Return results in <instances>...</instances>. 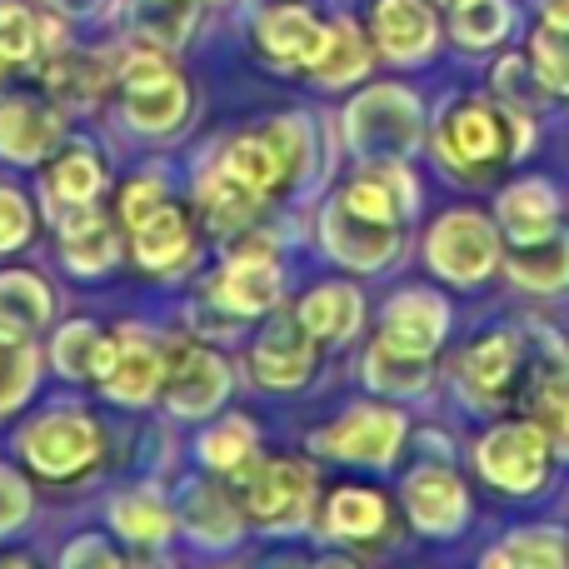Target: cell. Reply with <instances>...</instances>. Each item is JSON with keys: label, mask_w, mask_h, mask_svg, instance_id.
Wrapping results in <instances>:
<instances>
[{"label": "cell", "mask_w": 569, "mask_h": 569, "mask_svg": "<svg viewBox=\"0 0 569 569\" xmlns=\"http://www.w3.org/2000/svg\"><path fill=\"white\" fill-rule=\"evenodd\" d=\"M425 260L450 284H480L500 266V226L480 210H450L425 236Z\"/></svg>", "instance_id": "8992f818"}, {"label": "cell", "mask_w": 569, "mask_h": 569, "mask_svg": "<svg viewBox=\"0 0 569 569\" xmlns=\"http://www.w3.org/2000/svg\"><path fill=\"white\" fill-rule=\"evenodd\" d=\"M525 420L540 425V435L550 440V455L569 460V380H555L545 390L525 395Z\"/></svg>", "instance_id": "60d3db41"}, {"label": "cell", "mask_w": 569, "mask_h": 569, "mask_svg": "<svg viewBox=\"0 0 569 569\" xmlns=\"http://www.w3.org/2000/svg\"><path fill=\"white\" fill-rule=\"evenodd\" d=\"M110 360H116V335H106L90 320L60 325V335L50 340V365L76 385H100L110 375Z\"/></svg>", "instance_id": "4316f807"}, {"label": "cell", "mask_w": 569, "mask_h": 569, "mask_svg": "<svg viewBox=\"0 0 569 569\" xmlns=\"http://www.w3.org/2000/svg\"><path fill=\"white\" fill-rule=\"evenodd\" d=\"M460 385L475 405L520 400V390H525V345H520V335L515 330L480 335L460 360Z\"/></svg>", "instance_id": "7c38bea8"}, {"label": "cell", "mask_w": 569, "mask_h": 569, "mask_svg": "<svg viewBox=\"0 0 569 569\" xmlns=\"http://www.w3.org/2000/svg\"><path fill=\"white\" fill-rule=\"evenodd\" d=\"M20 460L46 480H80L106 460V430L90 410H46L20 430Z\"/></svg>", "instance_id": "277c9868"}, {"label": "cell", "mask_w": 569, "mask_h": 569, "mask_svg": "<svg viewBox=\"0 0 569 569\" xmlns=\"http://www.w3.org/2000/svg\"><path fill=\"white\" fill-rule=\"evenodd\" d=\"M345 136L365 160H405L425 136L420 100L405 86H370L345 110Z\"/></svg>", "instance_id": "5b68a950"}, {"label": "cell", "mask_w": 569, "mask_h": 569, "mask_svg": "<svg viewBox=\"0 0 569 569\" xmlns=\"http://www.w3.org/2000/svg\"><path fill=\"white\" fill-rule=\"evenodd\" d=\"M30 230H36V216H30L26 196L16 186H0V256H16L30 240Z\"/></svg>", "instance_id": "7dc6e473"}, {"label": "cell", "mask_w": 569, "mask_h": 569, "mask_svg": "<svg viewBox=\"0 0 569 569\" xmlns=\"http://www.w3.org/2000/svg\"><path fill=\"white\" fill-rule=\"evenodd\" d=\"M270 146L280 156V170H284V190H295L305 176H310V160H315V136H310V120L305 116H280L266 126Z\"/></svg>", "instance_id": "ab89813d"}, {"label": "cell", "mask_w": 569, "mask_h": 569, "mask_svg": "<svg viewBox=\"0 0 569 569\" xmlns=\"http://www.w3.org/2000/svg\"><path fill=\"white\" fill-rule=\"evenodd\" d=\"M400 445H405V415L385 410V405H355L330 430L310 435L315 455L340 460V465H370V470H385L400 455Z\"/></svg>", "instance_id": "9c48e42d"}, {"label": "cell", "mask_w": 569, "mask_h": 569, "mask_svg": "<svg viewBox=\"0 0 569 569\" xmlns=\"http://www.w3.org/2000/svg\"><path fill=\"white\" fill-rule=\"evenodd\" d=\"M60 569H126L116 555V545L100 540V535H80L66 555H60Z\"/></svg>", "instance_id": "681fc988"}, {"label": "cell", "mask_w": 569, "mask_h": 569, "mask_svg": "<svg viewBox=\"0 0 569 569\" xmlns=\"http://www.w3.org/2000/svg\"><path fill=\"white\" fill-rule=\"evenodd\" d=\"M310 569H360L355 560H345V555H325L320 565H310Z\"/></svg>", "instance_id": "f5cc1de1"}, {"label": "cell", "mask_w": 569, "mask_h": 569, "mask_svg": "<svg viewBox=\"0 0 569 569\" xmlns=\"http://www.w3.org/2000/svg\"><path fill=\"white\" fill-rule=\"evenodd\" d=\"M30 515V485L20 480L10 465H0V535L20 530Z\"/></svg>", "instance_id": "c3c4849f"}, {"label": "cell", "mask_w": 569, "mask_h": 569, "mask_svg": "<svg viewBox=\"0 0 569 569\" xmlns=\"http://www.w3.org/2000/svg\"><path fill=\"white\" fill-rule=\"evenodd\" d=\"M126 569H166V565H156V560H136V565H126Z\"/></svg>", "instance_id": "9f6ffc18"}, {"label": "cell", "mask_w": 569, "mask_h": 569, "mask_svg": "<svg viewBox=\"0 0 569 569\" xmlns=\"http://www.w3.org/2000/svg\"><path fill=\"white\" fill-rule=\"evenodd\" d=\"M450 30L460 46L470 50H485L510 30V6L505 0H455L450 10Z\"/></svg>", "instance_id": "f35d334b"}, {"label": "cell", "mask_w": 569, "mask_h": 569, "mask_svg": "<svg viewBox=\"0 0 569 569\" xmlns=\"http://www.w3.org/2000/svg\"><path fill=\"white\" fill-rule=\"evenodd\" d=\"M166 385V340L146 330H120L116 335V360L110 375L100 380V390L116 405H150Z\"/></svg>", "instance_id": "5bb4252c"}, {"label": "cell", "mask_w": 569, "mask_h": 569, "mask_svg": "<svg viewBox=\"0 0 569 569\" xmlns=\"http://www.w3.org/2000/svg\"><path fill=\"white\" fill-rule=\"evenodd\" d=\"M56 315V290L30 270H0V330L36 340Z\"/></svg>", "instance_id": "f1b7e54d"}, {"label": "cell", "mask_w": 569, "mask_h": 569, "mask_svg": "<svg viewBox=\"0 0 569 569\" xmlns=\"http://www.w3.org/2000/svg\"><path fill=\"white\" fill-rule=\"evenodd\" d=\"M405 515H410V525L420 535L450 540L470 520V490H465V480L450 465H420L405 480Z\"/></svg>", "instance_id": "8fae6325"}, {"label": "cell", "mask_w": 569, "mask_h": 569, "mask_svg": "<svg viewBox=\"0 0 569 569\" xmlns=\"http://www.w3.org/2000/svg\"><path fill=\"white\" fill-rule=\"evenodd\" d=\"M60 146V116L36 96L0 100V156L10 166H40Z\"/></svg>", "instance_id": "d6986e66"}, {"label": "cell", "mask_w": 569, "mask_h": 569, "mask_svg": "<svg viewBox=\"0 0 569 569\" xmlns=\"http://www.w3.org/2000/svg\"><path fill=\"white\" fill-rule=\"evenodd\" d=\"M36 375H40V355L26 335H6L0 330V420L16 415L20 405L30 400L36 390Z\"/></svg>", "instance_id": "8d00e7d4"}, {"label": "cell", "mask_w": 569, "mask_h": 569, "mask_svg": "<svg viewBox=\"0 0 569 569\" xmlns=\"http://www.w3.org/2000/svg\"><path fill=\"white\" fill-rule=\"evenodd\" d=\"M545 26L569 30V0H545Z\"/></svg>", "instance_id": "f907efd6"}, {"label": "cell", "mask_w": 569, "mask_h": 569, "mask_svg": "<svg viewBox=\"0 0 569 569\" xmlns=\"http://www.w3.org/2000/svg\"><path fill=\"white\" fill-rule=\"evenodd\" d=\"M295 320L310 330L315 345H345V340H355V335H360L365 300H360V290H355V284L325 280V284H315V290L300 300Z\"/></svg>", "instance_id": "7402d4cb"}, {"label": "cell", "mask_w": 569, "mask_h": 569, "mask_svg": "<svg viewBox=\"0 0 569 569\" xmlns=\"http://www.w3.org/2000/svg\"><path fill=\"white\" fill-rule=\"evenodd\" d=\"M160 206H170V200H166V186H160L156 176L126 180V186H120V206H116V216H120V226H126V236L140 226V220L156 216Z\"/></svg>", "instance_id": "bcb514c9"}, {"label": "cell", "mask_w": 569, "mask_h": 569, "mask_svg": "<svg viewBox=\"0 0 569 569\" xmlns=\"http://www.w3.org/2000/svg\"><path fill=\"white\" fill-rule=\"evenodd\" d=\"M206 295H216L226 310L256 320V315H270L280 305L284 270L276 266V256H246V250H230V260L220 266V276L210 280Z\"/></svg>", "instance_id": "9a60e30c"}, {"label": "cell", "mask_w": 569, "mask_h": 569, "mask_svg": "<svg viewBox=\"0 0 569 569\" xmlns=\"http://www.w3.org/2000/svg\"><path fill=\"white\" fill-rule=\"evenodd\" d=\"M450 6H455V0H450Z\"/></svg>", "instance_id": "6f0895ef"}, {"label": "cell", "mask_w": 569, "mask_h": 569, "mask_svg": "<svg viewBox=\"0 0 569 569\" xmlns=\"http://www.w3.org/2000/svg\"><path fill=\"white\" fill-rule=\"evenodd\" d=\"M505 270H510V280L520 284V290L565 295L569 290V230H555V236L530 240V246H515Z\"/></svg>", "instance_id": "f546056e"}, {"label": "cell", "mask_w": 569, "mask_h": 569, "mask_svg": "<svg viewBox=\"0 0 569 569\" xmlns=\"http://www.w3.org/2000/svg\"><path fill=\"white\" fill-rule=\"evenodd\" d=\"M505 550L515 555L520 569H569V535L550 530V525H535L505 540Z\"/></svg>", "instance_id": "7bdbcfd3"}, {"label": "cell", "mask_w": 569, "mask_h": 569, "mask_svg": "<svg viewBox=\"0 0 569 569\" xmlns=\"http://www.w3.org/2000/svg\"><path fill=\"white\" fill-rule=\"evenodd\" d=\"M66 10H86V6H96V0H60Z\"/></svg>", "instance_id": "11a10c76"}, {"label": "cell", "mask_w": 569, "mask_h": 569, "mask_svg": "<svg viewBox=\"0 0 569 569\" xmlns=\"http://www.w3.org/2000/svg\"><path fill=\"white\" fill-rule=\"evenodd\" d=\"M365 385H370L375 395H390V400H410V395H425L435 380V365L430 355H415L405 350V345L395 340H370V350H365V365H360Z\"/></svg>", "instance_id": "484cf974"}, {"label": "cell", "mask_w": 569, "mask_h": 569, "mask_svg": "<svg viewBox=\"0 0 569 569\" xmlns=\"http://www.w3.org/2000/svg\"><path fill=\"white\" fill-rule=\"evenodd\" d=\"M166 410L176 420H206L230 395V365L200 340H166Z\"/></svg>", "instance_id": "ba28073f"}, {"label": "cell", "mask_w": 569, "mask_h": 569, "mask_svg": "<svg viewBox=\"0 0 569 569\" xmlns=\"http://www.w3.org/2000/svg\"><path fill=\"white\" fill-rule=\"evenodd\" d=\"M315 350L320 345L310 340V330L295 315H284V320H270L260 330L256 350H250V375L266 390H300L315 375Z\"/></svg>", "instance_id": "4fadbf2b"}, {"label": "cell", "mask_w": 569, "mask_h": 569, "mask_svg": "<svg viewBox=\"0 0 569 569\" xmlns=\"http://www.w3.org/2000/svg\"><path fill=\"white\" fill-rule=\"evenodd\" d=\"M550 440L535 420H505L475 440V470L505 495H535L550 475Z\"/></svg>", "instance_id": "52a82bcc"}, {"label": "cell", "mask_w": 569, "mask_h": 569, "mask_svg": "<svg viewBox=\"0 0 569 569\" xmlns=\"http://www.w3.org/2000/svg\"><path fill=\"white\" fill-rule=\"evenodd\" d=\"M0 569H36L26 560V555H6V560H0Z\"/></svg>", "instance_id": "db71d44e"}, {"label": "cell", "mask_w": 569, "mask_h": 569, "mask_svg": "<svg viewBox=\"0 0 569 569\" xmlns=\"http://www.w3.org/2000/svg\"><path fill=\"white\" fill-rule=\"evenodd\" d=\"M365 70H370V46H365L360 26H350V20H335L310 76L320 80V86H355Z\"/></svg>", "instance_id": "e575fe53"}, {"label": "cell", "mask_w": 569, "mask_h": 569, "mask_svg": "<svg viewBox=\"0 0 569 569\" xmlns=\"http://www.w3.org/2000/svg\"><path fill=\"white\" fill-rule=\"evenodd\" d=\"M320 246L335 266L355 270V276H380V270L400 256L405 236H400V226H375V220L355 216V210L335 196V200H325V210H320Z\"/></svg>", "instance_id": "30bf717a"}, {"label": "cell", "mask_w": 569, "mask_h": 569, "mask_svg": "<svg viewBox=\"0 0 569 569\" xmlns=\"http://www.w3.org/2000/svg\"><path fill=\"white\" fill-rule=\"evenodd\" d=\"M240 520H246L240 500H236V495H226L220 485H200V490H190L186 510H180V525H186V535L196 545H210V550H226V545H236Z\"/></svg>", "instance_id": "1f68e13d"}, {"label": "cell", "mask_w": 569, "mask_h": 569, "mask_svg": "<svg viewBox=\"0 0 569 569\" xmlns=\"http://www.w3.org/2000/svg\"><path fill=\"white\" fill-rule=\"evenodd\" d=\"M36 46H40L36 16H30L26 6H16V0H0V76L30 66Z\"/></svg>", "instance_id": "b9f144b4"}, {"label": "cell", "mask_w": 569, "mask_h": 569, "mask_svg": "<svg viewBox=\"0 0 569 569\" xmlns=\"http://www.w3.org/2000/svg\"><path fill=\"white\" fill-rule=\"evenodd\" d=\"M110 525H116V535L126 545H136V550H160V545L170 540V530H176V515L150 490H130V495H116Z\"/></svg>", "instance_id": "d6a6232c"}, {"label": "cell", "mask_w": 569, "mask_h": 569, "mask_svg": "<svg viewBox=\"0 0 569 569\" xmlns=\"http://www.w3.org/2000/svg\"><path fill=\"white\" fill-rule=\"evenodd\" d=\"M106 80H110V70L100 56H60V60H50V70H46L50 96L66 100V106H96Z\"/></svg>", "instance_id": "74e56055"}, {"label": "cell", "mask_w": 569, "mask_h": 569, "mask_svg": "<svg viewBox=\"0 0 569 569\" xmlns=\"http://www.w3.org/2000/svg\"><path fill=\"white\" fill-rule=\"evenodd\" d=\"M196 200H200V216H206V226L216 230V236H240V230L260 226V200L256 190L246 186V180H236L226 166H210L206 176H200L196 186Z\"/></svg>", "instance_id": "cb8c5ba5"}, {"label": "cell", "mask_w": 569, "mask_h": 569, "mask_svg": "<svg viewBox=\"0 0 569 569\" xmlns=\"http://www.w3.org/2000/svg\"><path fill=\"white\" fill-rule=\"evenodd\" d=\"M530 60H535V70H540L545 86L560 90V96H569V30H550V26H545L540 36H535Z\"/></svg>", "instance_id": "f6af8a7d"}, {"label": "cell", "mask_w": 569, "mask_h": 569, "mask_svg": "<svg viewBox=\"0 0 569 569\" xmlns=\"http://www.w3.org/2000/svg\"><path fill=\"white\" fill-rule=\"evenodd\" d=\"M325 36H330V26H320L305 6L266 10L260 30H256L260 50L284 70H315V60H320V50H325Z\"/></svg>", "instance_id": "ffe728a7"}, {"label": "cell", "mask_w": 569, "mask_h": 569, "mask_svg": "<svg viewBox=\"0 0 569 569\" xmlns=\"http://www.w3.org/2000/svg\"><path fill=\"white\" fill-rule=\"evenodd\" d=\"M370 36L390 60L410 66V60H425L435 50L440 26H435V10L425 6V0H375Z\"/></svg>", "instance_id": "ac0fdd59"}, {"label": "cell", "mask_w": 569, "mask_h": 569, "mask_svg": "<svg viewBox=\"0 0 569 569\" xmlns=\"http://www.w3.org/2000/svg\"><path fill=\"white\" fill-rule=\"evenodd\" d=\"M385 530H390V505H385L380 490L345 485V490H335L330 505H325V535H335V540L365 545Z\"/></svg>", "instance_id": "4dcf8cb0"}, {"label": "cell", "mask_w": 569, "mask_h": 569, "mask_svg": "<svg viewBox=\"0 0 569 569\" xmlns=\"http://www.w3.org/2000/svg\"><path fill=\"white\" fill-rule=\"evenodd\" d=\"M495 220H500V236H510L515 246H530V240L560 230V196L550 180H515L495 206Z\"/></svg>", "instance_id": "603a6c76"}, {"label": "cell", "mask_w": 569, "mask_h": 569, "mask_svg": "<svg viewBox=\"0 0 569 569\" xmlns=\"http://www.w3.org/2000/svg\"><path fill=\"white\" fill-rule=\"evenodd\" d=\"M340 200L375 226H400L415 210V176L400 160H365V170L340 190Z\"/></svg>", "instance_id": "2e32d148"}, {"label": "cell", "mask_w": 569, "mask_h": 569, "mask_svg": "<svg viewBox=\"0 0 569 569\" xmlns=\"http://www.w3.org/2000/svg\"><path fill=\"white\" fill-rule=\"evenodd\" d=\"M530 146L535 130L525 120V110L495 106V100H455L440 120V136H435L440 166H450L465 186H480L485 170L510 156H525Z\"/></svg>", "instance_id": "6da1fadb"}, {"label": "cell", "mask_w": 569, "mask_h": 569, "mask_svg": "<svg viewBox=\"0 0 569 569\" xmlns=\"http://www.w3.org/2000/svg\"><path fill=\"white\" fill-rule=\"evenodd\" d=\"M200 465L216 475H236L246 460H256V425L246 415H230V420H216L206 435H200Z\"/></svg>", "instance_id": "d590c367"}, {"label": "cell", "mask_w": 569, "mask_h": 569, "mask_svg": "<svg viewBox=\"0 0 569 569\" xmlns=\"http://www.w3.org/2000/svg\"><path fill=\"white\" fill-rule=\"evenodd\" d=\"M450 330V305L440 300L435 290H400L390 305H385L380 335L415 355H435Z\"/></svg>", "instance_id": "44dd1931"}, {"label": "cell", "mask_w": 569, "mask_h": 569, "mask_svg": "<svg viewBox=\"0 0 569 569\" xmlns=\"http://www.w3.org/2000/svg\"><path fill=\"white\" fill-rule=\"evenodd\" d=\"M46 216L56 220V226H66L70 216H80V210H90L100 200V190H106V166H100V156L90 146H66L56 160L46 166Z\"/></svg>", "instance_id": "e0dca14e"}, {"label": "cell", "mask_w": 569, "mask_h": 569, "mask_svg": "<svg viewBox=\"0 0 569 569\" xmlns=\"http://www.w3.org/2000/svg\"><path fill=\"white\" fill-rule=\"evenodd\" d=\"M60 230V256H66V266L76 270V276H106V270H116L120 260V230L116 220H106L96 206L80 210V216H70Z\"/></svg>", "instance_id": "83f0119b"}, {"label": "cell", "mask_w": 569, "mask_h": 569, "mask_svg": "<svg viewBox=\"0 0 569 569\" xmlns=\"http://www.w3.org/2000/svg\"><path fill=\"white\" fill-rule=\"evenodd\" d=\"M236 500L246 510V520H256L260 530H300L310 520L315 505V470L305 460H246L236 475Z\"/></svg>", "instance_id": "3957f363"}, {"label": "cell", "mask_w": 569, "mask_h": 569, "mask_svg": "<svg viewBox=\"0 0 569 569\" xmlns=\"http://www.w3.org/2000/svg\"><path fill=\"white\" fill-rule=\"evenodd\" d=\"M480 569H520V565H515V555H510V550H505V545H500V550H490V555H485V560H480Z\"/></svg>", "instance_id": "816d5d0a"}, {"label": "cell", "mask_w": 569, "mask_h": 569, "mask_svg": "<svg viewBox=\"0 0 569 569\" xmlns=\"http://www.w3.org/2000/svg\"><path fill=\"white\" fill-rule=\"evenodd\" d=\"M120 106H126V126L140 136H176L190 116V86L176 66H170L166 46L140 40L126 60H120Z\"/></svg>", "instance_id": "7a4b0ae2"}, {"label": "cell", "mask_w": 569, "mask_h": 569, "mask_svg": "<svg viewBox=\"0 0 569 569\" xmlns=\"http://www.w3.org/2000/svg\"><path fill=\"white\" fill-rule=\"evenodd\" d=\"M220 166L230 170L236 180H246L256 196H280L284 190V170H280V156L270 146L266 130H250V136H236L220 156Z\"/></svg>", "instance_id": "836d02e7"}, {"label": "cell", "mask_w": 569, "mask_h": 569, "mask_svg": "<svg viewBox=\"0 0 569 569\" xmlns=\"http://www.w3.org/2000/svg\"><path fill=\"white\" fill-rule=\"evenodd\" d=\"M545 80H540V70H535V60L525 66V56H510V60H500V70H495V96L505 100L510 110H530L535 100L545 96Z\"/></svg>", "instance_id": "ee69618b"}, {"label": "cell", "mask_w": 569, "mask_h": 569, "mask_svg": "<svg viewBox=\"0 0 569 569\" xmlns=\"http://www.w3.org/2000/svg\"><path fill=\"white\" fill-rule=\"evenodd\" d=\"M190 250H196V230H190V220L180 216L176 206H160L156 216L130 230V256H136V266L150 270V276L180 270L190 260Z\"/></svg>", "instance_id": "d4e9b609"}]
</instances>
